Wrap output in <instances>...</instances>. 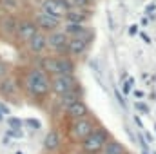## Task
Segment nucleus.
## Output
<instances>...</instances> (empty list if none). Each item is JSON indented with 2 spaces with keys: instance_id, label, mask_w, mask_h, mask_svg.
Returning <instances> with one entry per match:
<instances>
[{
  "instance_id": "nucleus-1",
  "label": "nucleus",
  "mask_w": 156,
  "mask_h": 154,
  "mask_svg": "<svg viewBox=\"0 0 156 154\" xmlns=\"http://www.w3.org/2000/svg\"><path fill=\"white\" fill-rule=\"evenodd\" d=\"M22 85L29 96L42 98L51 91V76L40 67H31L26 71V75L22 78Z\"/></svg>"
},
{
  "instance_id": "nucleus-2",
  "label": "nucleus",
  "mask_w": 156,
  "mask_h": 154,
  "mask_svg": "<svg viewBox=\"0 0 156 154\" xmlns=\"http://www.w3.org/2000/svg\"><path fill=\"white\" fill-rule=\"evenodd\" d=\"M107 142H109V132H107L105 129H102V127H96V129L82 142V149H83V152H87V154H96L104 149V145H105Z\"/></svg>"
},
{
  "instance_id": "nucleus-3",
  "label": "nucleus",
  "mask_w": 156,
  "mask_h": 154,
  "mask_svg": "<svg viewBox=\"0 0 156 154\" xmlns=\"http://www.w3.org/2000/svg\"><path fill=\"white\" fill-rule=\"evenodd\" d=\"M96 129V123L94 120L91 118H80V120H71L69 123V138L73 142H83L93 131Z\"/></svg>"
},
{
  "instance_id": "nucleus-4",
  "label": "nucleus",
  "mask_w": 156,
  "mask_h": 154,
  "mask_svg": "<svg viewBox=\"0 0 156 154\" xmlns=\"http://www.w3.org/2000/svg\"><path fill=\"white\" fill-rule=\"evenodd\" d=\"M75 87H76V78L73 75H55V76H51V91L56 96H60L64 93H69Z\"/></svg>"
},
{
  "instance_id": "nucleus-5",
  "label": "nucleus",
  "mask_w": 156,
  "mask_h": 154,
  "mask_svg": "<svg viewBox=\"0 0 156 154\" xmlns=\"http://www.w3.org/2000/svg\"><path fill=\"white\" fill-rule=\"evenodd\" d=\"M35 24H37L38 31H42V33H53V31L60 29V18L53 16L45 11H38L35 15Z\"/></svg>"
},
{
  "instance_id": "nucleus-6",
  "label": "nucleus",
  "mask_w": 156,
  "mask_h": 154,
  "mask_svg": "<svg viewBox=\"0 0 156 154\" xmlns=\"http://www.w3.org/2000/svg\"><path fill=\"white\" fill-rule=\"evenodd\" d=\"M67 44H69V35L66 31L56 29L47 35V45L58 54H67Z\"/></svg>"
},
{
  "instance_id": "nucleus-7",
  "label": "nucleus",
  "mask_w": 156,
  "mask_h": 154,
  "mask_svg": "<svg viewBox=\"0 0 156 154\" xmlns=\"http://www.w3.org/2000/svg\"><path fill=\"white\" fill-rule=\"evenodd\" d=\"M37 33H38V27H37L35 20H18L16 22V33H15V37L20 42L27 44Z\"/></svg>"
},
{
  "instance_id": "nucleus-8",
  "label": "nucleus",
  "mask_w": 156,
  "mask_h": 154,
  "mask_svg": "<svg viewBox=\"0 0 156 154\" xmlns=\"http://www.w3.org/2000/svg\"><path fill=\"white\" fill-rule=\"evenodd\" d=\"M67 9L69 7L64 0H42V5H40V11H45V13L58 16V18H64Z\"/></svg>"
},
{
  "instance_id": "nucleus-9",
  "label": "nucleus",
  "mask_w": 156,
  "mask_h": 154,
  "mask_svg": "<svg viewBox=\"0 0 156 154\" xmlns=\"http://www.w3.org/2000/svg\"><path fill=\"white\" fill-rule=\"evenodd\" d=\"M64 31L69 35V38H82V40H87L89 44L93 40V31L89 27H85L83 24H67Z\"/></svg>"
},
{
  "instance_id": "nucleus-10",
  "label": "nucleus",
  "mask_w": 156,
  "mask_h": 154,
  "mask_svg": "<svg viewBox=\"0 0 156 154\" xmlns=\"http://www.w3.org/2000/svg\"><path fill=\"white\" fill-rule=\"evenodd\" d=\"M76 102H82V89L80 87H75V89H71L69 93H64V94H60L58 96V107L60 109H64V111H67L73 103H76Z\"/></svg>"
},
{
  "instance_id": "nucleus-11",
  "label": "nucleus",
  "mask_w": 156,
  "mask_h": 154,
  "mask_svg": "<svg viewBox=\"0 0 156 154\" xmlns=\"http://www.w3.org/2000/svg\"><path fill=\"white\" fill-rule=\"evenodd\" d=\"M64 18L67 20V24H85L89 20V11L80 7H69Z\"/></svg>"
},
{
  "instance_id": "nucleus-12",
  "label": "nucleus",
  "mask_w": 156,
  "mask_h": 154,
  "mask_svg": "<svg viewBox=\"0 0 156 154\" xmlns=\"http://www.w3.org/2000/svg\"><path fill=\"white\" fill-rule=\"evenodd\" d=\"M89 47V42L82 38H69V44H67V56H80L87 51Z\"/></svg>"
},
{
  "instance_id": "nucleus-13",
  "label": "nucleus",
  "mask_w": 156,
  "mask_h": 154,
  "mask_svg": "<svg viewBox=\"0 0 156 154\" xmlns=\"http://www.w3.org/2000/svg\"><path fill=\"white\" fill-rule=\"evenodd\" d=\"M45 47H47V35L42 33V31H38L33 38L27 42V49H29L31 53H35V54H37V53H42Z\"/></svg>"
},
{
  "instance_id": "nucleus-14",
  "label": "nucleus",
  "mask_w": 156,
  "mask_h": 154,
  "mask_svg": "<svg viewBox=\"0 0 156 154\" xmlns=\"http://www.w3.org/2000/svg\"><path fill=\"white\" fill-rule=\"evenodd\" d=\"M18 93V82L13 76H5L4 80H0V94L4 96H15Z\"/></svg>"
},
{
  "instance_id": "nucleus-15",
  "label": "nucleus",
  "mask_w": 156,
  "mask_h": 154,
  "mask_svg": "<svg viewBox=\"0 0 156 154\" xmlns=\"http://www.w3.org/2000/svg\"><path fill=\"white\" fill-rule=\"evenodd\" d=\"M16 18L11 15H5L4 18H0V33L5 37H15L16 33Z\"/></svg>"
},
{
  "instance_id": "nucleus-16",
  "label": "nucleus",
  "mask_w": 156,
  "mask_h": 154,
  "mask_svg": "<svg viewBox=\"0 0 156 154\" xmlns=\"http://www.w3.org/2000/svg\"><path fill=\"white\" fill-rule=\"evenodd\" d=\"M67 116L71 118V120H80V118H89V107L83 103V102H76V103H73L67 111Z\"/></svg>"
},
{
  "instance_id": "nucleus-17",
  "label": "nucleus",
  "mask_w": 156,
  "mask_h": 154,
  "mask_svg": "<svg viewBox=\"0 0 156 154\" xmlns=\"http://www.w3.org/2000/svg\"><path fill=\"white\" fill-rule=\"evenodd\" d=\"M60 143H62V140H60L58 131H49L45 134V140H44V149L45 151H56L60 147Z\"/></svg>"
},
{
  "instance_id": "nucleus-18",
  "label": "nucleus",
  "mask_w": 156,
  "mask_h": 154,
  "mask_svg": "<svg viewBox=\"0 0 156 154\" xmlns=\"http://www.w3.org/2000/svg\"><path fill=\"white\" fill-rule=\"evenodd\" d=\"M102 152H104V154H127V151H125V147H123L122 143H118V142H113V140H109V142H107V143L104 145Z\"/></svg>"
},
{
  "instance_id": "nucleus-19",
  "label": "nucleus",
  "mask_w": 156,
  "mask_h": 154,
  "mask_svg": "<svg viewBox=\"0 0 156 154\" xmlns=\"http://www.w3.org/2000/svg\"><path fill=\"white\" fill-rule=\"evenodd\" d=\"M64 2L67 4V7H80V9H85L91 4V0H64Z\"/></svg>"
},
{
  "instance_id": "nucleus-20",
  "label": "nucleus",
  "mask_w": 156,
  "mask_h": 154,
  "mask_svg": "<svg viewBox=\"0 0 156 154\" xmlns=\"http://www.w3.org/2000/svg\"><path fill=\"white\" fill-rule=\"evenodd\" d=\"M5 76H9V69H7V64L0 60V80H4Z\"/></svg>"
},
{
  "instance_id": "nucleus-21",
  "label": "nucleus",
  "mask_w": 156,
  "mask_h": 154,
  "mask_svg": "<svg viewBox=\"0 0 156 154\" xmlns=\"http://www.w3.org/2000/svg\"><path fill=\"white\" fill-rule=\"evenodd\" d=\"M9 123H11V127H15V129H18V127L22 125V121H20V120H16V118H11V120H9Z\"/></svg>"
},
{
  "instance_id": "nucleus-22",
  "label": "nucleus",
  "mask_w": 156,
  "mask_h": 154,
  "mask_svg": "<svg viewBox=\"0 0 156 154\" xmlns=\"http://www.w3.org/2000/svg\"><path fill=\"white\" fill-rule=\"evenodd\" d=\"M27 123H29L31 127H35V129H38V127H40V121H38V120H27Z\"/></svg>"
},
{
  "instance_id": "nucleus-23",
  "label": "nucleus",
  "mask_w": 156,
  "mask_h": 154,
  "mask_svg": "<svg viewBox=\"0 0 156 154\" xmlns=\"http://www.w3.org/2000/svg\"><path fill=\"white\" fill-rule=\"evenodd\" d=\"M136 33H138V26H131V27H129V35H131V37H134Z\"/></svg>"
},
{
  "instance_id": "nucleus-24",
  "label": "nucleus",
  "mask_w": 156,
  "mask_h": 154,
  "mask_svg": "<svg viewBox=\"0 0 156 154\" xmlns=\"http://www.w3.org/2000/svg\"><path fill=\"white\" fill-rule=\"evenodd\" d=\"M134 96H136V98H144V93H142V91H134Z\"/></svg>"
},
{
  "instance_id": "nucleus-25",
  "label": "nucleus",
  "mask_w": 156,
  "mask_h": 154,
  "mask_svg": "<svg viewBox=\"0 0 156 154\" xmlns=\"http://www.w3.org/2000/svg\"><path fill=\"white\" fill-rule=\"evenodd\" d=\"M138 109H140V111H142V113H147V107H145V105H144V103H140V105H138Z\"/></svg>"
},
{
  "instance_id": "nucleus-26",
  "label": "nucleus",
  "mask_w": 156,
  "mask_h": 154,
  "mask_svg": "<svg viewBox=\"0 0 156 154\" xmlns=\"http://www.w3.org/2000/svg\"><path fill=\"white\" fill-rule=\"evenodd\" d=\"M156 9V5L154 4H151V5H147V13H151V11H154Z\"/></svg>"
},
{
  "instance_id": "nucleus-27",
  "label": "nucleus",
  "mask_w": 156,
  "mask_h": 154,
  "mask_svg": "<svg viewBox=\"0 0 156 154\" xmlns=\"http://www.w3.org/2000/svg\"><path fill=\"white\" fill-rule=\"evenodd\" d=\"M142 38L145 40V42H147V44H149V42H151V38H149V37H147V35H145V33H142Z\"/></svg>"
}]
</instances>
